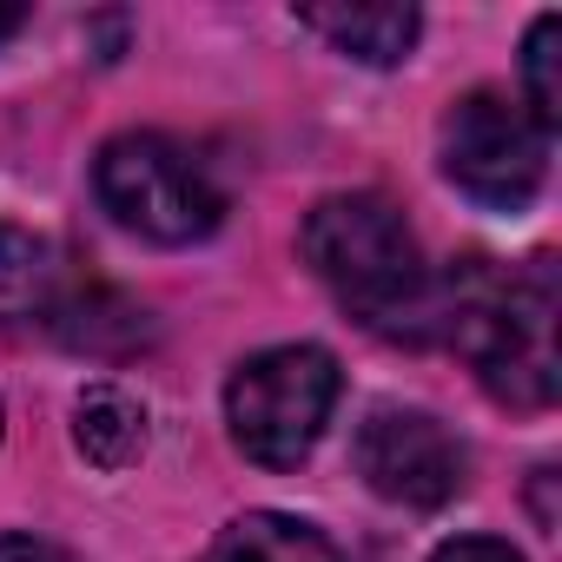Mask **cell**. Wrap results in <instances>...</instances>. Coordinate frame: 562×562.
Instances as JSON below:
<instances>
[{"instance_id":"3957f363","label":"cell","mask_w":562,"mask_h":562,"mask_svg":"<svg viewBox=\"0 0 562 562\" xmlns=\"http://www.w3.org/2000/svg\"><path fill=\"white\" fill-rule=\"evenodd\" d=\"M338 391H345V371L325 345H271L225 378L232 443L258 470H299L318 450L338 411Z\"/></svg>"},{"instance_id":"2e32d148","label":"cell","mask_w":562,"mask_h":562,"mask_svg":"<svg viewBox=\"0 0 562 562\" xmlns=\"http://www.w3.org/2000/svg\"><path fill=\"white\" fill-rule=\"evenodd\" d=\"M0 430H8V411H0Z\"/></svg>"},{"instance_id":"30bf717a","label":"cell","mask_w":562,"mask_h":562,"mask_svg":"<svg viewBox=\"0 0 562 562\" xmlns=\"http://www.w3.org/2000/svg\"><path fill=\"white\" fill-rule=\"evenodd\" d=\"M67 285H60V258L47 238L21 232V225H0V325H34L60 312Z\"/></svg>"},{"instance_id":"7c38bea8","label":"cell","mask_w":562,"mask_h":562,"mask_svg":"<svg viewBox=\"0 0 562 562\" xmlns=\"http://www.w3.org/2000/svg\"><path fill=\"white\" fill-rule=\"evenodd\" d=\"M430 562H522V549H509L503 536H450Z\"/></svg>"},{"instance_id":"ba28073f","label":"cell","mask_w":562,"mask_h":562,"mask_svg":"<svg viewBox=\"0 0 562 562\" xmlns=\"http://www.w3.org/2000/svg\"><path fill=\"white\" fill-rule=\"evenodd\" d=\"M205 562H345V555H338V542H331L318 522H305V516L245 509V516H232V522L212 536Z\"/></svg>"},{"instance_id":"8992f818","label":"cell","mask_w":562,"mask_h":562,"mask_svg":"<svg viewBox=\"0 0 562 562\" xmlns=\"http://www.w3.org/2000/svg\"><path fill=\"white\" fill-rule=\"evenodd\" d=\"M351 463L397 509H443L470 483V457H463L457 430L443 417L417 411V404H378L358 424Z\"/></svg>"},{"instance_id":"52a82bcc","label":"cell","mask_w":562,"mask_h":562,"mask_svg":"<svg viewBox=\"0 0 562 562\" xmlns=\"http://www.w3.org/2000/svg\"><path fill=\"white\" fill-rule=\"evenodd\" d=\"M299 27L318 34L345 60L397 67V60H411V47L424 34V14L417 8H397V0H371V8H299Z\"/></svg>"},{"instance_id":"6da1fadb","label":"cell","mask_w":562,"mask_h":562,"mask_svg":"<svg viewBox=\"0 0 562 562\" xmlns=\"http://www.w3.org/2000/svg\"><path fill=\"white\" fill-rule=\"evenodd\" d=\"M555 258L490 265L463 258L437 278V345L463 351L483 378V391L509 411H549L555 404Z\"/></svg>"},{"instance_id":"9c48e42d","label":"cell","mask_w":562,"mask_h":562,"mask_svg":"<svg viewBox=\"0 0 562 562\" xmlns=\"http://www.w3.org/2000/svg\"><path fill=\"white\" fill-rule=\"evenodd\" d=\"M74 443L87 463L100 470H133L153 443V424H146V404L120 384H87L80 404H74Z\"/></svg>"},{"instance_id":"5b68a950","label":"cell","mask_w":562,"mask_h":562,"mask_svg":"<svg viewBox=\"0 0 562 562\" xmlns=\"http://www.w3.org/2000/svg\"><path fill=\"white\" fill-rule=\"evenodd\" d=\"M437 166L470 205L522 212L549 179V133L509 93L476 87V93L450 100V113L437 126Z\"/></svg>"},{"instance_id":"277c9868","label":"cell","mask_w":562,"mask_h":562,"mask_svg":"<svg viewBox=\"0 0 562 562\" xmlns=\"http://www.w3.org/2000/svg\"><path fill=\"white\" fill-rule=\"evenodd\" d=\"M93 192L113 212V225H126L146 245H199L225 218V199L205 179V166L186 146H172L166 133L106 139L93 159Z\"/></svg>"},{"instance_id":"5bb4252c","label":"cell","mask_w":562,"mask_h":562,"mask_svg":"<svg viewBox=\"0 0 562 562\" xmlns=\"http://www.w3.org/2000/svg\"><path fill=\"white\" fill-rule=\"evenodd\" d=\"M27 27V8H0V41H14Z\"/></svg>"},{"instance_id":"9a60e30c","label":"cell","mask_w":562,"mask_h":562,"mask_svg":"<svg viewBox=\"0 0 562 562\" xmlns=\"http://www.w3.org/2000/svg\"><path fill=\"white\" fill-rule=\"evenodd\" d=\"M549 476H555V470H536V490H542V483H549ZM536 522H542V529H549V522H555V509H549V496H536Z\"/></svg>"},{"instance_id":"4fadbf2b","label":"cell","mask_w":562,"mask_h":562,"mask_svg":"<svg viewBox=\"0 0 562 562\" xmlns=\"http://www.w3.org/2000/svg\"><path fill=\"white\" fill-rule=\"evenodd\" d=\"M0 562H80V555L47 542V536H34V529H8L0 536Z\"/></svg>"},{"instance_id":"7a4b0ae2","label":"cell","mask_w":562,"mask_h":562,"mask_svg":"<svg viewBox=\"0 0 562 562\" xmlns=\"http://www.w3.org/2000/svg\"><path fill=\"white\" fill-rule=\"evenodd\" d=\"M305 265L318 285L391 345H437V271L411 218L384 192H331L305 218Z\"/></svg>"},{"instance_id":"8fae6325","label":"cell","mask_w":562,"mask_h":562,"mask_svg":"<svg viewBox=\"0 0 562 562\" xmlns=\"http://www.w3.org/2000/svg\"><path fill=\"white\" fill-rule=\"evenodd\" d=\"M555 41H562V21H555V14H536V27H529V41H522V100H516V106H522L542 133H555V126H562Z\"/></svg>"}]
</instances>
